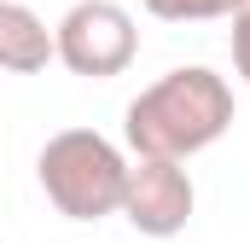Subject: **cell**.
<instances>
[{"instance_id": "obj_1", "label": "cell", "mask_w": 250, "mask_h": 244, "mask_svg": "<svg viewBox=\"0 0 250 244\" xmlns=\"http://www.w3.org/2000/svg\"><path fill=\"white\" fill-rule=\"evenodd\" d=\"M227 128H233V87L209 64H181L157 76L128 105L123 122L134 157H163V163H187L198 151H209Z\"/></svg>"}, {"instance_id": "obj_2", "label": "cell", "mask_w": 250, "mask_h": 244, "mask_svg": "<svg viewBox=\"0 0 250 244\" xmlns=\"http://www.w3.org/2000/svg\"><path fill=\"white\" fill-rule=\"evenodd\" d=\"M128 163L123 151L93 134V128H64L41 145L35 157V175H41V192L47 203L70 215V221H105V215H123L128 198Z\"/></svg>"}, {"instance_id": "obj_3", "label": "cell", "mask_w": 250, "mask_h": 244, "mask_svg": "<svg viewBox=\"0 0 250 244\" xmlns=\"http://www.w3.org/2000/svg\"><path fill=\"white\" fill-rule=\"evenodd\" d=\"M134 53H140V29L117 0H76L59 18V64L70 76L111 81L134 64Z\"/></svg>"}, {"instance_id": "obj_4", "label": "cell", "mask_w": 250, "mask_h": 244, "mask_svg": "<svg viewBox=\"0 0 250 244\" xmlns=\"http://www.w3.org/2000/svg\"><path fill=\"white\" fill-rule=\"evenodd\" d=\"M192 175L181 163H163V157H134L128 169V198H123V215L134 233L146 239H175L181 227L192 221Z\"/></svg>"}, {"instance_id": "obj_5", "label": "cell", "mask_w": 250, "mask_h": 244, "mask_svg": "<svg viewBox=\"0 0 250 244\" xmlns=\"http://www.w3.org/2000/svg\"><path fill=\"white\" fill-rule=\"evenodd\" d=\"M47 59H59V29H47L23 0L0 6V64L12 76H35L47 70Z\"/></svg>"}, {"instance_id": "obj_6", "label": "cell", "mask_w": 250, "mask_h": 244, "mask_svg": "<svg viewBox=\"0 0 250 244\" xmlns=\"http://www.w3.org/2000/svg\"><path fill=\"white\" fill-rule=\"evenodd\" d=\"M245 0H146L151 18L163 23H209V18H239Z\"/></svg>"}, {"instance_id": "obj_7", "label": "cell", "mask_w": 250, "mask_h": 244, "mask_svg": "<svg viewBox=\"0 0 250 244\" xmlns=\"http://www.w3.org/2000/svg\"><path fill=\"white\" fill-rule=\"evenodd\" d=\"M233 70L250 81V0L239 6V18H233Z\"/></svg>"}]
</instances>
